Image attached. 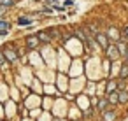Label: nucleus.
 Segmentation results:
<instances>
[{
	"instance_id": "f257e3e1",
	"label": "nucleus",
	"mask_w": 128,
	"mask_h": 121,
	"mask_svg": "<svg viewBox=\"0 0 128 121\" xmlns=\"http://www.w3.org/2000/svg\"><path fill=\"white\" fill-rule=\"evenodd\" d=\"M105 51L109 53V58H112V60H116V58L119 56V53H118L116 46H107V49H105Z\"/></svg>"
},
{
	"instance_id": "f03ea898",
	"label": "nucleus",
	"mask_w": 128,
	"mask_h": 121,
	"mask_svg": "<svg viewBox=\"0 0 128 121\" xmlns=\"http://www.w3.org/2000/svg\"><path fill=\"white\" fill-rule=\"evenodd\" d=\"M96 42H98L104 49H107V46H109V44H107V37L102 35V34H96Z\"/></svg>"
},
{
	"instance_id": "7ed1b4c3",
	"label": "nucleus",
	"mask_w": 128,
	"mask_h": 121,
	"mask_svg": "<svg viewBox=\"0 0 128 121\" xmlns=\"http://www.w3.org/2000/svg\"><path fill=\"white\" fill-rule=\"evenodd\" d=\"M116 48H118V53H119V54H126V51H128L124 42H118V46H116Z\"/></svg>"
},
{
	"instance_id": "20e7f679",
	"label": "nucleus",
	"mask_w": 128,
	"mask_h": 121,
	"mask_svg": "<svg viewBox=\"0 0 128 121\" xmlns=\"http://www.w3.org/2000/svg\"><path fill=\"white\" fill-rule=\"evenodd\" d=\"M26 44H28L30 48H35V46L39 44V39H37V37H28V39H26Z\"/></svg>"
},
{
	"instance_id": "39448f33",
	"label": "nucleus",
	"mask_w": 128,
	"mask_h": 121,
	"mask_svg": "<svg viewBox=\"0 0 128 121\" xmlns=\"http://www.w3.org/2000/svg\"><path fill=\"white\" fill-rule=\"evenodd\" d=\"M114 118H116V114H114L112 110H107V112L104 114V119H105V121H114Z\"/></svg>"
},
{
	"instance_id": "423d86ee",
	"label": "nucleus",
	"mask_w": 128,
	"mask_h": 121,
	"mask_svg": "<svg viewBox=\"0 0 128 121\" xmlns=\"http://www.w3.org/2000/svg\"><path fill=\"white\" fill-rule=\"evenodd\" d=\"M4 56H6V60H16V53H12V51H6Z\"/></svg>"
},
{
	"instance_id": "0eeeda50",
	"label": "nucleus",
	"mask_w": 128,
	"mask_h": 121,
	"mask_svg": "<svg viewBox=\"0 0 128 121\" xmlns=\"http://www.w3.org/2000/svg\"><path fill=\"white\" fill-rule=\"evenodd\" d=\"M107 104H118V95H116V93H110V95H109Z\"/></svg>"
},
{
	"instance_id": "6e6552de",
	"label": "nucleus",
	"mask_w": 128,
	"mask_h": 121,
	"mask_svg": "<svg viewBox=\"0 0 128 121\" xmlns=\"http://www.w3.org/2000/svg\"><path fill=\"white\" fill-rule=\"evenodd\" d=\"M121 79H126L128 77V65H123V68H121Z\"/></svg>"
},
{
	"instance_id": "1a4fd4ad",
	"label": "nucleus",
	"mask_w": 128,
	"mask_h": 121,
	"mask_svg": "<svg viewBox=\"0 0 128 121\" xmlns=\"http://www.w3.org/2000/svg\"><path fill=\"white\" fill-rule=\"evenodd\" d=\"M109 37H110V39H118V37H119V32L114 30V28H110V30H109Z\"/></svg>"
},
{
	"instance_id": "9d476101",
	"label": "nucleus",
	"mask_w": 128,
	"mask_h": 121,
	"mask_svg": "<svg viewBox=\"0 0 128 121\" xmlns=\"http://www.w3.org/2000/svg\"><path fill=\"white\" fill-rule=\"evenodd\" d=\"M39 39H40V40H44V42H49V40H51V37H49V35H46V32L39 34Z\"/></svg>"
},
{
	"instance_id": "9b49d317",
	"label": "nucleus",
	"mask_w": 128,
	"mask_h": 121,
	"mask_svg": "<svg viewBox=\"0 0 128 121\" xmlns=\"http://www.w3.org/2000/svg\"><path fill=\"white\" fill-rule=\"evenodd\" d=\"M126 100H128V93L123 91L121 95H118V102H126Z\"/></svg>"
},
{
	"instance_id": "f8f14e48",
	"label": "nucleus",
	"mask_w": 128,
	"mask_h": 121,
	"mask_svg": "<svg viewBox=\"0 0 128 121\" xmlns=\"http://www.w3.org/2000/svg\"><path fill=\"white\" fill-rule=\"evenodd\" d=\"M12 4V0H2V2H0V6H2V7H9Z\"/></svg>"
},
{
	"instance_id": "ddd939ff",
	"label": "nucleus",
	"mask_w": 128,
	"mask_h": 121,
	"mask_svg": "<svg viewBox=\"0 0 128 121\" xmlns=\"http://www.w3.org/2000/svg\"><path fill=\"white\" fill-rule=\"evenodd\" d=\"M105 107H107V100H104V98H102V100L98 102V109H105Z\"/></svg>"
},
{
	"instance_id": "4468645a",
	"label": "nucleus",
	"mask_w": 128,
	"mask_h": 121,
	"mask_svg": "<svg viewBox=\"0 0 128 121\" xmlns=\"http://www.w3.org/2000/svg\"><path fill=\"white\" fill-rule=\"evenodd\" d=\"M0 28H4V30L9 28V23H7V21H0Z\"/></svg>"
},
{
	"instance_id": "2eb2a0df",
	"label": "nucleus",
	"mask_w": 128,
	"mask_h": 121,
	"mask_svg": "<svg viewBox=\"0 0 128 121\" xmlns=\"http://www.w3.org/2000/svg\"><path fill=\"white\" fill-rule=\"evenodd\" d=\"M30 23V20H26V18H21L20 20V25H28Z\"/></svg>"
},
{
	"instance_id": "dca6fc26",
	"label": "nucleus",
	"mask_w": 128,
	"mask_h": 121,
	"mask_svg": "<svg viewBox=\"0 0 128 121\" xmlns=\"http://www.w3.org/2000/svg\"><path fill=\"white\" fill-rule=\"evenodd\" d=\"M6 63V56H4V53H0V65H4Z\"/></svg>"
},
{
	"instance_id": "f3484780",
	"label": "nucleus",
	"mask_w": 128,
	"mask_h": 121,
	"mask_svg": "<svg viewBox=\"0 0 128 121\" xmlns=\"http://www.w3.org/2000/svg\"><path fill=\"white\" fill-rule=\"evenodd\" d=\"M123 37H124V39H128V26H124V28H123Z\"/></svg>"
},
{
	"instance_id": "a211bd4d",
	"label": "nucleus",
	"mask_w": 128,
	"mask_h": 121,
	"mask_svg": "<svg viewBox=\"0 0 128 121\" xmlns=\"http://www.w3.org/2000/svg\"><path fill=\"white\" fill-rule=\"evenodd\" d=\"M126 58H128V51H126Z\"/></svg>"
}]
</instances>
